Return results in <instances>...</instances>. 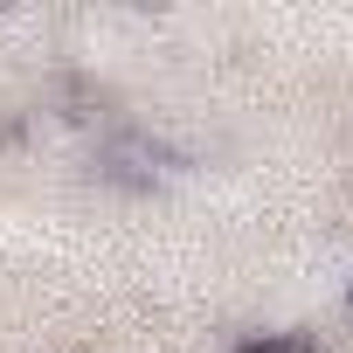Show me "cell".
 Returning a JSON list of instances; mask_svg holds the SVG:
<instances>
[{
  "label": "cell",
  "instance_id": "6da1fadb",
  "mask_svg": "<svg viewBox=\"0 0 353 353\" xmlns=\"http://www.w3.org/2000/svg\"><path fill=\"white\" fill-rule=\"evenodd\" d=\"M243 353H312L305 339H256V346H243Z\"/></svg>",
  "mask_w": 353,
  "mask_h": 353
}]
</instances>
